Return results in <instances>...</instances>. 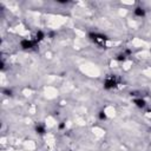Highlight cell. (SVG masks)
I'll use <instances>...</instances> for the list:
<instances>
[{
  "mask_svg": "<svg viewBox=\"0 0 151 151\" xmlns=\"http://www.w3.org/2000/svg\"><path fill=\"white\" fill-rule=\"evenodd\" d=\"M88 37H90V39H91L93 42H96L97 45H101V46H105L106 41L109 40L106 35L99 34V33H90Z\"/></svg>",
  "mask_w": 151,
  "mask_h": 151,
  "instance_id": "obj_2",
  "label": "cell"
},
{
  "mask_svg": "<svg viewBox=\"0 0 151 151\" xmlns=\"http://www.w3.org/2000/svg\"><path fill=\"white\" fill-rule=\"evenodd\" d=\"M133 12H134V15L136 17H139V18H142V17L145 15V9L143 7H136Z\"/></svg>",
  "mask_w": 151,
  "mask_h": 151,
  "instance_id": "obj_4",
  "label": "cell"
},
{
  "mask_svg": "<svg viewBox=\"0 0 151 151\" xmlns=\"http://www.w3.org/2000/svg\"><path fill=\"white\" fill-rule=\"evenodd\" d=\"M120 80L116 74H110L104 80V88L105 90H113L119 85Z\"/></svg>",
  "mask_w": 151,
  "mask_h": 151,
  "instance_id": "obj_1",
  "label": "cell"
},
{
  "mask_svg": "<svg viewBox=\"0 0 151 151\" xmlns=\"http://www.w3.org/2000/svg\"><path fill=\"white\" fill-rule=\"evenodd\" d=\"M44 38H45V33H44L42 31H38V32H37V34H35L34 40H35L37 42H39V41H41Z\"/></svg>",
  "mask_w": 151,
  "mask_h": 151,
  "instance_id": "obj_6",
  "label": "cell"
},
{
  "mask_svg": "<svg viewBox=\"0 0 151 151\" xmlns=\"http://www.w3.org/2000/svg\"><path fill=\"white\" fill-rule=\"evenodd\" d=\"M37 44H38V42H37L34 39H22V40L20 41V46H21L24 50H31V48L35 47Z\"/></svg>",
  "mask_w": 151,
  "mask_h": 151,
  "instance_id": "obj_3",
  "label": "cell"
},
{
  "mask_svg": "<svg viewBox=\"0 0 151 151\" xmlns=\"http://www.w3.org/2000/svg\"><path fill=\"white\" fill-rule=\"evenodd\" d=\"M99 118L100 119H106V114H105V112H99Z\"/></svg>",
  "mask_w": 151,
  "mask_h": 151,
  "instance_id": "obj_8",
  "label": "cell"
},
{
  "mask_svg": "<svg viewBox=\"0 0 151 151\" xmlns=\"http://www.w3.org/2000/svg\"><path fill=\"white\" fill-rule=\"evenodd\" d=\"M35 130H37V132L38 133H40V134H44L45 132H46V129H45V126L44 125H37V127H35Z\"/></svg>",
  "mask_w": 151,
  "mask_h": 151,
  "instance_id": "obj_7",
  "label": "cell"
},
{
  "mask_svg": "<svg viewBox=\"0 0 151 151\" xmlns=\"http://www.w3.org/2000/svg\"><path fill=\"white\" fill-rule=\"evenodd\" d=\"M133 103H134L138 107H144V106L146 105L145 100H144V99H142V98H134V99H133Z\"/></svg>",
  "mask_w": 151,
  "mask_h": 151,
  "instance_id": "obj_5",
  "label": "cell"
}]
</instances>
